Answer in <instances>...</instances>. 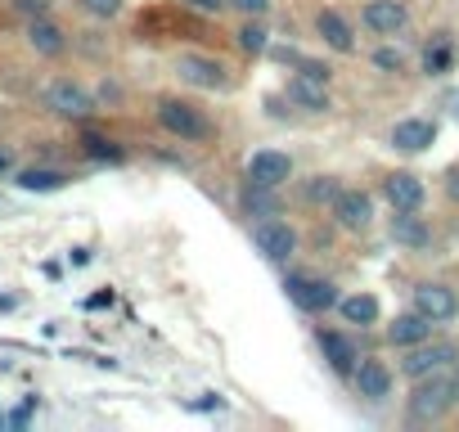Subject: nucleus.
<instances>
[{
  "label": "nucleus",
  "mask_w": 459,
  "mask_h": 432,
  "mask_svg": "<svg viewBox=\"0 0 459 432\" xmlns=\"http://www.w3.org/2000/svg\"><path fill=\"white\" fill-rule=\"evenodd\" d=\"M351 378H356V392H360V396H369V401H383V396L392 392V369H387L378 356H365V360H356Z\"/></svg>",
  "instance_id": "ddd939ff"
},
{
  "label": "nucleus",
  "mask_w": 459,
  "mask_h": 432,
  "mask_svg": "<svg viewBox=\"0 0 459 432\" xmlns=\"http://www.w3.org/2000/svg\"><path fill=\"white\" fill-rule=\"evenodd\" d=\"M176 73L185 86H198V91H221L225 86V68L207 55H180L176 59Z\"/></svg>",
  "instance_id": "9b49d317"
},
{
  "label": "nucleus",
  "mask_w": 459,
  "mask_h": 432,
  "mask_svg": "<svg viewBox=\"0 0 459 432\" xmlns=\"http://www.w3.org/2000/svg\"><path fill=\"white\" fill-rule=\"evenodd\" d=\"M158 126H162L167 135H176L180 144L212 140V122H207L203 108L189 104V99H162V104H158Z\"/></svg>",
  "instance_id": "f03ea898"
},
{
  "label": "nucleus",
  "mask_w": 459,
  "mask_h": 432,
  "mask_svg": "<svg viewBox=\"0 0 459 432\" xmlns=\"http://www.w3.org/2000/svg\"><path fill=\"white\" fill-rule=\"evenodd\" d=\"M289 99H293L298 108H307V113H325V108H329V86L298 73V77L289 82Z\"/></svg>",
  "instance_id": "6ab92c4d"
},
{
  "label": "nucleus",
  "mask_w": 459,
  "mask_h": 432,
  "mask_svg": "<svg viewBox=\"0 0 459 432\" xmlns=\"http://www.w3.org/2000/svg\"><path fill=\"white\" fill-rule=\"evenodd\" d=\"M46 104H50V113H59V117H68V122H86V117L95 113V99H91L73 77L50 82V86H46Z\"/></svg>",
  "instance_id": "39448f33"
},
{
  "label": "nucleus",
  "mask_w": 459,
  "mask_h": 432,
  "mask_svg": "<svg viewBox=\"0 0 459 432\" xmlns=\"http://www.w3.org/2000/svg\"><path fill=\"white\" fill-rule=\"evenodd\" d=\"M14 10H19L23 19H46V14H50V0H14Z\"/></svg>",
  "instance_id": "2f4dec72"
},
{
  "label": "nucleus",
  "mask_w": 459,
  "mask_h": 432,
  "mask_svg": "<svg viewBox=\"0 0 459 432\" xmlns=\"http://www.w3.org/2000/svg\"><path fill=\"white\" fill-rule=\"evenodd\" d=\"M82 153L95 158V162H122V144L100 135V131H82Z\"/></svg>",
  "instance_id": "5701e85b"
},
{
  "label": "nucleus",
  "mask_w": 459,
  "mask_h": 432,
  "mask_svg": "<svg viewBox=\"0 0 459 432\" xmlns=\"http://www.w3.org/2000/svg\"><path fill=\"white\" fill-rule=\"evenodd\" d=\"M244 207H248L253 216H275V212H280V189L248 185V189H244Z\"/></svg>",
  "instance_id": "393cba45"
},
{
  "label": "nucleus",
  "mask_w": 459,
  "mask_h": 432,
  "mask_svg": "<svg viewBox=\"0 0 459 432\" xmlns=\"http://www.w3.org/2000/svg\"><path fill=\"white\" fill-rule=\"evenodd\" d=\"M10 167H14V153H10V149H0V176H5Z\"/></svg>",
  "instance_id": "f704fd0d"
},
{
  "label": "nucleus",
  "mask_w": 459,
  "mask_h": 432,
  "mask_svg": "<svg viewBox=\"0 0 459 432\" xmlns=\"http://www.w3.org/2000/svg\"><path fill=\"white\" fill-rule=\"evenodd\" d=\"M77 5H82L91 19H117V14H122V0H77Z\"/></svg>",
  "instance_id": "cd10ccee"
},
{
  "label": "nucleus",
  "mask_w": 459,
  "mask_h": 432,
  "mask_svg": "<svg viewBox=\"0 0 459 432\" xmlns=\"http://www.w3.org/2000/svg\"><path fill=\"white\" fill-rule=\"evenodd\" d=\"M338 315L347 320V324H378V298H369V293H351V298H338Z\"/></svg>",
  "instance_id": "4be33fe9"
},
{
  "label": "nucleus",
  "mask_w": 459,
  "mask_h": 432,
  "mask_svg": "<svg viewBox=\"0 0 459 432\" xmlns=\"http://www.w3.org/2000/svg\"><path fill=\"white\" fill-rule=\"evenodd\" d=\"M235 37H239V50H244V55H266V46H271V32H266L257 19H248Z\"/></svg>",
  "instance_id": "bb28decb"
},
{
  "label": "nucleus",
  "mask_w": 459,
  "mask_h": 432,
  "mask_svg": "<svg viewBox=\"0 0 459 432\" xmlns=\"http://www.w3.org/2000/svg\"><path fill=\"white\" fill-rule=\"evenodd\" d=\"M329 207L342 230H369V221H374V198L365 189H338V198Z\"/></svg>",
  "instance_id": "6e6552de"
},
{
  "label": "nucleus",
  "mask_w": 459,
  "mask_h": 432,
  "mask_svg": "<svg viewBox=\"0 0 459 432\" xmlns=\"http://www.w3.org/2000/svg\"><path fill=\"white\" fill-rule=\"evenodd\" d=\"M28 46H32L37 55L55 59V55L68 50V37H64V28H55L50 19H28Z\"/></svg>",
  "instance_id": "a211bd4d"
},
{
  "label": "nucleus",
  "mask_w": 459,
  "mask_h": 432,
  "mask_svg": "<svg viewBox=\"0 0 459 432\" xmlns=\"http://www.w3.org/2000/svg\"><path fill=\"white\" fill-rule=\"evenodd\" d=\"M450 405H459V369H455V365H450V369H437V374H428V378H419L405 410H410L414 423H432V419H441Z\"/></svg>",
  "instance_id": "f257e3e1"
},
{
  "label": "nucleus",
  "mask_w": 459,
  "mask_h": 432,
  "mask_svg": "<svg viewBox=\"0 0 459 432\" xmlns=\"http://www.w3.org/2000/svg\"><path fill=\"white\" fill-rule=\"evenodd\" d=\"M401 50H392V46H383V50H374V68H383V73H401Z\"/></svg>",
  "instance_id": "7c9ffc66"
},
{
  "label": "nucleus",
  "mask_w": 459,
  "mask_h": 432,
  "mask_svg": "<svg viewBox=\"0 0 459 432\" xmlns=\"http://www.w3.org/2000/svg\"><path fill=\"white\" fill-rule=\"evenodd\" d=\"M455 365V347L450 342H419V347H405V360H401V374L410 383L437 374V369H450Z\"/></svg>",
  "instance_id": "423d86ee"
},
{
  "label": "nucleus",
  "mask_w": 459,
  "mask_h": 432,
  "mask_svg": "<svg viewBox=\"0 0 459 432\" xmlns=\"http://www.w3.org/2000/svg\"><path fill=\"white\" fill-rule=\"evenodd\" d=\"M253 244L266 262H289L298 253V230L289 221H280V212H275V216H262L253 226Z\"/></svg>",
  "instance_id": "7ed1b4c3"
},
{
  "label": "nucleus",
  "mask_w": 459,
  "mask_h": 432,
  "mask_svg": "<svg viewBox=\"0 0 459 432\" xmlns=\"http://www.w3.org/2000/svg\"><path fill=\"white\" fill-rule=\"evenodd\" d=\"M316 32H320L325 46L338 50V55H351V50H356V37H351V28H347V19H342L338 10H320V14H316Z\"/></svg>",
  "instance_id": "f3484780"
},
{
  "label": "nucleus",
  "mask_w": 459,
  "mask_h": 432,
  "mask_svg": "<svg viewBox=\"0 0 459 432\" xmlns=\"http://www.w3.org/2000/svg\"><path fill=\"white\" fill-rule=\"evenodd\" d=\"M450 108H455V117H459V95H450Z\"/></svg>",
  "instance_id": "c9c22d12"
},
{
  "label": "nucleus",
  "mask_w": 459,
  "mask_h": 432,
  "mask_svg": "<svg viewBox=\"0 0 459 432\" xmlns=\"http://www.w3.org/2000/svg\"><path fill=\"white\" fill-rule=\"evenodd\" d=\"M432 140H437V122H428V117H405L392 126V149H401V153H423Z\"/></svg>",
  "instance_id": "4468645a"
},
{
  "label": "nucleus",
  "mask_w": 459,
  "mask_h": 432,
  "mask_svg": "<svg viewBox=\"0 0 459 432\" xmlns=\"http://www.w3.org/2000/svg\"><path fill=\"white\" fill-rule=\"evenodd\" d=\"M180 5H189L194 14H207V19H221L230 10V0H180Z\"/></svg>",
  "instance_id": "c85d7f7f"
},
{
  "label": "nucleus",
  "mask_w": 459,
  "mask_h": 432,
  "mask_svg": "<svg viewBox=\"0 0 459 432\" xmlns=\"http://www.w3.org/2000/svg\"><path fill=\"white\" fill-rule=\"evenodd\" d=\"M298 73H302V77H316V82H325V86H329V68H325V64H311V59H307Z\"/></svg>",
  "instance_id": "473e14b6"
},
{
  "label": "nucleus",
  "mask_w": 459,
  "mask_h": 432,
  "mask_svg": "<svg viewBox=\"0 0 459 432\" xmlns=\"http://www.w3.org/2000/svg\"><path fill=\"white\" fill-rule=\"evenodd\" d=\"M64 185H68V176L59 167H23L19 171V189H28V194H55Z\"/></svg>",
  "instance_id": "412c9836"
},
{
  "label": "nucleus",
  "mask_w": 459,
  "mask_h": 432,
  "mask_svg": "<svg viewBox=\"0 0 459 432\" xmlns=\"http://www.w3.org/2000/svg\"><path fill=\"white\" fill-rule=\"evenodd\" d=\"M320 351H325V360H329V369L333 374H351L356 369V342L347 338V333H333V329H320Z\"/></svg>",
  "instance_id": "dca6fc26"
},
{
  "label": "nucleus",
  "mask_w": 459,
  "mask_h": 432,
  "mask_svg": "<svg viewBox=\"0 0 459 432\" xmlns=\"http://www.w3.org/2000/svg\"><path fill=\"white\" fill-rule=\"evenodd\" d=\"M383 194H387V203H392L396 212H419V207H423V198H428L423 180H419V176H410V171H392V176L383 180Z\"/></svg>",
  "instance_id": "f8f14e48"
},
{
  "label": "nucleus",
  "mask_w": 459,
  "mask_h": 432,
  "mask_svg": "<svg viewBox=\"0 0 459 432\" xmlns=\"http://www.w3.org/2000/svg\"><path fill=\"white\" fill-rule=\"evenodd\" d=\"M230 5H235L244 19H266L271 14V0H230Z\"/></svg>",
  "instance_id": "c756f323"
},
{
  "label": "nucleus",
  "mask_w": 459,
  "mask_h": 432,
  "mask_svg": "<svg viewBox=\"0 0 459 432\" xmlns=\"http://www.w3.org/2000/svg\"><path fill=\"white\" fill-rule=\"evenodd\" d=\"M338 189H342V185H338L333 176H311V180L302 185V198H307L311 207H325V203L338 198Z\"/></svg>",
  "instance_id": "a878e982"
},
{
  "label": "nucleus",
  "mask_w": 459,
  "mask_h": 432,
  "mask_svg": "<svg viewBox=\"0 0 459 432\" xmlns=\"http://www.w3.org/2000/svg\"><path fill=\"white\" fill-rule=\"evenodd\" d=\"M432 338V320L423 315V311H405V315H396L392 324H387V342L392 347H419V342H428Z\"/></svg>",
  "instance_id": "2eb2a0df"
},
{
  "label": "nucleus",
  "mask_w": 459,
  "mask_h": 432,
  "mask_svg": "<svg viewBox=\"0 0 459 432\" xmlns=\"http://www.w3.org/2000/svg\"><path fill=\"white\" fill-rule=\"evenodd\" d=\"M360 23L378 37H396L410 23V10H405V0H369V5L360 10Z\"/></svg>",
  "instance_id": "1a4fd4ad"
},
{
  "label": "nucleus",
  "mask_w": 459,
  "mask_h": 432,
  "mask_svg": "<svg viewBox=\"0 0 459 432\" xmlns=\"http://www.w3.org/2000/svg\"><path fill=\"white\" fill-rule=\"evenodd\" d=\"M414 311H423L432 324H446V320L459 315V298L446 284H419L414 289Z\"/></svg>",
  "instance_id": "9d476101"
},
{
  "label": "nucleus",
  "mask_w": 459,
  "mask_h": 432,
  "mask_svg": "<svg viewBox=\"0 0 459 432\" xmlns=\"http://www.w3.org/2000/svg\"><path fill=\"white\" fill-rule=\"evenodd\" d=\"M446 198H455V203H459V167H450V171H446Z\"/></svg>",
  "instance_id": "72a5a7b5"
},
{
  "label": "nucleus",
  "mask_w": 459,
  "mask_h": 432,
  "mask_svg": "<svg viewBox=\"0 0 459 432\" xmlns=\"http://www.w3.org/2000/svg\"><path fill=\"white\" fill-rule=\"evenodd\" d=\"M392 239L401 244V248H428V226H423V216H414V212H396L392 216Z\"/></svg>",
  "instance_id": "aec40b11"
},
{
  "label": "nucleus",
  "mask_w": 459,
  "mask_h": 432,
  "mask_svg": "<svg viewBox=\"0 0 459 432\" xmlns=\"http://www.w3.org/2000/svg\"><path fill=\"white\" fill-rule=\"evenodd\" d=\"M284 293H289V302H293L298 311H307V315H320V311L338 307V289H333L329 280H316V275H289V280H284Z\"/></svg>",
  "instance_id": "20e7f679"
},
{
  "label": "nucleus",
  "mask_w": 459,
  "mask_h": 432,
  "mask_svg": "<svg viewBox=\"0 0 459 432\" xmlns=\"http://www.w3.org/2000/svg\"><path fill=\"white\" fill-rule=\"evenodd\" d=\"M293 180V158L284 149H257L248 158V185H266V189H280Z\"/></svg>",
  "instance_id": "0eeeda50"
},
{
  "label": "nucleus",
  "mask_w": 459,
  "mask_h": 432,
  "mask_svg": "<svg viewBox=\"0 0 459 432\" xmlns=\"http://www.w3.org/2000/svg\"><path fill=\"white\" fill-rule=\"evenodd\" d=\"M450 64H455V46H450L446 37H437V41L423 50V73H428V77H441V73H450Z\"/></svg>",
  "instance_id": "b1692460"
}]
</instances>
